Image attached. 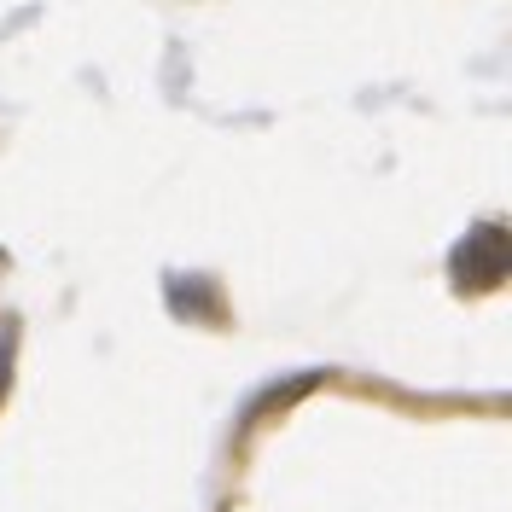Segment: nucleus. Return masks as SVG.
<instances>
[]
</instances>
